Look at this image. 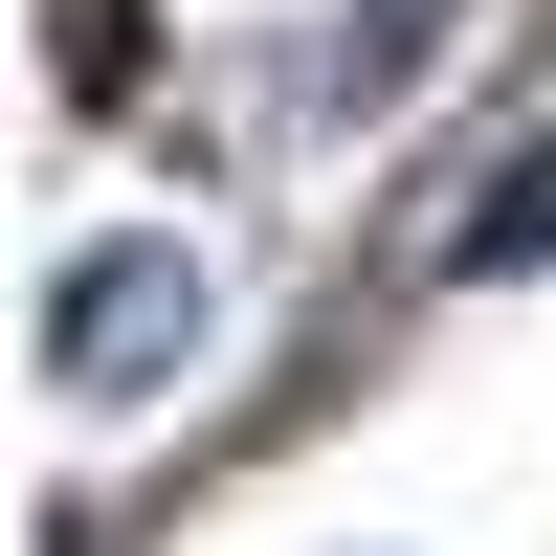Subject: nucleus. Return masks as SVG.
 Segmentation results:
<instances>
[{
  "label": "nucleus",
  "mask_w": 556,
  "mask_h": 556,
  "mask_svg": "<svg viewBox=\"0 0 556 556\" xmlns=\"http://www.w3.org/2000/svg\"><path fill=\"white\" fill-rule=\"evenodd\" d=\"M424 45H445V0H379V23L334 45V89H401V67H424Z\"/></svg>",
  "instance_id": "nucleus-3"
},
{
  "label": "nucleus",
  "mask_w": 556,
  "mask_h": 556,
  "mask_svg": "<svg viewBox=\"0 0 556 556\" xmlns=\"http://www.w3.org/2000/svg\"><path fill=\"white\" fill-rule=\"evenodd\" d=\"M534 245H556V134L513 156V201H468V267H534Z\"/></svg>",
  "instance_id": "nucleus-2"
},
{
  "label": "nucleus",
  "mask_w": 556,
  "mask_h": 556,
  "mask_svg": "<svg viewBox=\"0 0 556 556\" xmlns=\"http://www.w3.org/2000/svg\"><path fill=\"white\" fill-rule=\"evenodd\" d=\"M178 356H201V267L178 245H89L67 290H45V379L67 401H156Z\"/></svg>",
  "instance_id": "nucleus-1"
}]
</instances>
